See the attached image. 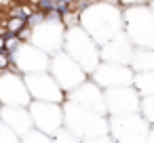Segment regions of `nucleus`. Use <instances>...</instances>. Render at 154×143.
Segmentation results:
<instances>
[{
  "instance_id": "20",
  "label": "nucleus",
  "mask_w": 154,
  "mask_h": 143,
  "mask_svg": "<svg viewBox=\"0 0 154 143\" xmlns=\"http://www.w3.org/2000/svg\"><path fill=\"white\" fill-rule=\"evenodd\" d=\"M141 114L150 124H154V95H148L141 99Z\"/></svg>"
},
{
  "instance_id": "3",
  "label": "nucleus",
  "mask_w": 154,
  "mask_h": 143,
  "mask_svg": "<svg viewBox=\"0 0 154 143\" xmlns=\"http://www.w3.org/2000/svg\"><path fill=\"white\" fill-rule=\"evenodd\" d=\"M63 51L72 55L91 76L95 67L101 63V51L99 44L93 40V36L78 23L72 28H66V38H63Z\"/></svg>"
},
{
  "instance_id": "5",
  "label": "nucleus",
  "mask_w": 154,
  "mask_h": 143,
  "mask_svg": "<svg viewBox=\"0 0 154 143\" xmlns=\"http://www.w3.org/2000/svg\"><path fill=\"white\" fill-rule=\"evenodd\" d=\"M63 38H66V23L61 17H42L36 25H32L30 42L40 46L49 55L63 49Z\"/></svg>"
},
{
  "instance_id": "19",
  "label": "nucleus",
  "mask_w": 154,
  "mask_h": 143,
  "mask_svg": "<svg viewBox=\"0 0 154 143\" xmlns=\"http://www.w3.org/2000/svg\"><path fill=\"white\" fill-rule=\"evenodd\" d=\"M26 25H28V19H23V17H19V15H9V17L5 19V30H7V34H19Z\"/></svg>"
},
{
  "instance_id": "8",
  "label": "nucleus",
  "mask_w": 154,
  "mask_h": 143,
  "mask_svg": "<svg viewBox=\"0 0 154 143\" xmlns=\"http://www.w3.org/2000/svg\"><path fill=\"white\" fill-rule=\"evenodd\" d=\"M110 133L114 135V139H125V141L148 139V135H150V122L139 112L110 116Z\"/></svg>"
},
{
  "instance_id": "23",
  "label": "nucleus",
  "mask_w": 154,
  "mask_h": 143,
  "mask_svg": "<svg viewBox=\"0 0 154 143\" xmlns=\"http://www.w3.org/2000/svg\"><path fill=\"white\" fill-rule=\"evenodd\" d=\"M5 46H7V34L0 32V51H5Z\"/></svg>"
},
{
  "instance_id": "2",
  "label": "nucleus",
  "mask_w": 154,
  "mask_h": 143,
  "mask_svg": "<svg viewBox=\"0 0 154 143\" xmlns=\"http://www.w3.org/2000/svg\"><path fill=\"white\" fill-rule=\"evenodd\" d=\"M63 126L76 139H106L110 133V118L72 99L63 101Z\"/></svg>"
},
{
  "instance_id": "6",
  "label": "nucleus",
  "mask_w": 154,
  "mask_h": 143,
  "mask_svg": "<svg viewBox=\"0 0 154 143\" xmlns=\"http://www.w3.org/2000/svg\"><path fill=\"white\" fill-rule=\"evenodd\" d=\"M28 107H30V114L34 120V128L51 135L55 141V135L59 130H63V103L32 99Z\"/></svg>"
},
{
  "instance_id": "17",
  "label": "nucleus",
  "mask_w": 154,
  "mask_h": 143,
  "mask_svg": "<svg viewBox=\"0 0 154 143\" xmlns=\"http://www.w3.org/2000/svg\"><path fill=\"white\" fill-rule=\"evenodd\" d=\"M129 63L137 72H150V70H154V49H137V51H133Z\"/></svg>"
},
{
  "instance_id": "21",
  "label": "nucleus",
  "mask_w": 154,
  "mask_h": 143,
  "mask_svg": "<svg viewBox=\"0 0 154 143\" xmlns=\"http://www.w3.org/2000/svg\"><path fill=\"white\" fill-rule=\"evenodd\" d=\"M0 141H21V137L5 120H0Z\"/></svg>"
},
{
  "instance_id": "10",
  "label": "nucleus",
  "mask_w": 154,
  "mask_h": 143,
  "mask_svg": "<svg viewBox=\"0 0 154 143\" xmlns=\"http://www.w3.org/2000/svg\"><path fill=\"white\" fill-rule=\"evenodd\" d=\"M0 101L2 105H30L32 97L21 72L5 70L0 74Z\"/></svg>"
},
{
  "instance_id": "18",
  "label": "nucleus",
  "mask_w": 154,
  "mask_h": 143,
  "mask_svg": "<svg viewBox=\"0 0 154 143\" xmlns=\"http://www.w3.org/2000/svg\"><path fill=\"white\" fill-rule=\"evenodd\" d=\"M133 86L137 88V93H139L141 97L154 95V70H150V72H139V74L133 78Z\"/></svg>"
},
{
  "instance_id": "4",
  "label": "nucleus",
  "mask_w": 154,
  "mask_h": 143,
  "mask_svg": "<svg viewBox=\"0 0 154 143\" xmlns=\"http://www.w3.org/2000/svg\"><path fill=\"white\" fill-rule=\"evenodd\" d=\"M49 72L55 76V80L61 84V88L66 93H70L72 88L80 86L85 80H89L87 70L72 57L68 55L63 49L51 55V63H49Z\"/></svg>"
},
{
  "instance_id": "11",
  "label": "nucleus",
  "mask_w": 154,
  "mask_h": 143,
  "mask_svg": "<svg viewBox=\"0 0 154 143\" xmlns=\"http://www.w3.org/2000/svg\"><path fill=\"white\" fill-rule=\"evenodd\" d=\"M106 105H108L110 116L133 114L141 109V95L137 93L133 84L112 86V88H106Z\"/></svg>"
},
{
  "instance_id": "9",
  "label": "nucleus",
  "mask_w": 154,
  "mask_h": 143,
  "mask_svg": "<svg viewBox=\"0 0 154 143\" xmlns=\"http://www.w3.org/2000/svg\"><path fill=\"white\" fill-rule=\"evenodd\" d=\"M26 76V84L30 91L32 99H42V101H66V91L61 88V84L55 80V76L49 70L42 72H32V74H23Z\"/></svg>"
},
{
  "instance_id": "24",
  "label": "nucleus",
  "mask_w": 154,
  "mask_h": 143,
  "mask_svg": "<svg viewBox=\"0 0 154 143\" xmlns=\"http://www.w3.org/2000/svg\"><path fill=\"white\" fill-rule=\"evenodd\" d=\"M2 107H5V105H2V101H0V120H2Z\"/></svg>"
},
{
  "instance_id": "22",
  "label": "nucleus",
  "mask_w": 154,
  "mask_h": 143,
  "mask_svg": "<svg viewBox=\"0 0 154 143\" xmlns=\"http://www.w3.org/2000/svg\"><path fill=\"white\" fill-rule=\"evenodd\" d=\"M11 63H13L11 53H9V51H0V74H2L5 70H9V67H11Z\"/></svg>"
},
{
  "instance_id": "12",
  "label": "nucleus",
  "mask_w": 154,
  "mask_h": 143,
  "mask_svg": "<svg viewBox=\"0 0 154 143\" xmlns=\"http://www.w3.org/2000/svg\"><path fill=\"white\" fill-rule=\"evenodd\" d=\"M49 63H51V55L47 51H42L40 46H36L32 42H23L19 46V51L13 55V63L9 70H17L21 74H32V72L49 70Z\"/></svg>"
},
{
  "instance_id": "14",
  "label": "nucleus",
  "mask_w": 154,
  "mask_h": 143,
  "mask_svg": "<svg viewBox=\"0 0 154 143\" xmlns=\"http://www.w3.org/2000/svg\"><path fill=\"white\" fill-rule=\"evenodd\" d=\"M66 99H72V101H76V103H80L85 107H91V109H95L99 114H108L106 93H103V88L95 80H85L80 86L72 88L66 95Z\"/></svg>"
},
{
  "instance_id": "13",
  "label": "nucleus",
  "mask_w": 154,
  "mask_h": 143,
  "mask_svg": "<svg viewBox=\"0 0 154 143\" xmlns=\"http://www.w3.org/2000/svg\"><path fill=\"white\" fill-rule=\"evenodd\" d=\"M133 78H135L133 67H129V63H116V61H101L91 74V80H95L101 88L133 84Z\"/></svg>"
},
{
  "instance_id": "15",
  "label": "nucleus",
  "mask_w": 154,
  "mask_h": 143,
  "mask_svg": "<svg viewBox=\"0 0 154 143\" xmlns=\"http://www.w3.org/2000/svg\"><path fill=\"white\" fill-rule=\"evenodd\" d=\"M2 120L23 139L32 128H34V120L30 114L28 105H5L2 107Z\"/></svg>"
},
{
  "instance_id": "16",
  "label": "nucleus",
  "mask_w": 154,
  "mask_h": 143,
  "mask_svg": "<svg viewBox=\"0 0 154 143\" xmlns=\"http://www.w3.org/2000/svg\"><path fill=\"white\" fill-rule=\"evenodd\" d=\"M99 51H101V57L106 61H116V63H129L131 61V55H133L131 40H127L122 34L114 36L108 42H103Z\"/></svg>"
},
{
  "instance_id": "7",
  "label": "nucleus",
  "mask_w": 154,
  "mask_h": 143,
  "mask_svg": "<svg viewBox=\"0 0 154 143\" xmlns=\"http://www.w3.org/2000/svg\"><path fill=\"white\" fill-rule=\"evenodd\" d=\"M129 40L139 49H154V13L148 9H131L125 15Z\"/></svg>"
},
{
  "instance_id": "1",
  "label": "nucleus",
  "mask_w": 154,
  "mask_h": 143,
  "mask_svg": "<svg viewBox=\"0 0 154 143\" xmlns=\"http://www.w3.org/2000/svg\"><path fill=\"white\" fill-rule=\"evenodd\" d=\"M80 25L93 36V40L101 46L114 36L122 34L125 15L116 7V0H91L80 11Z\"/></svg>"
}]
</instances>
